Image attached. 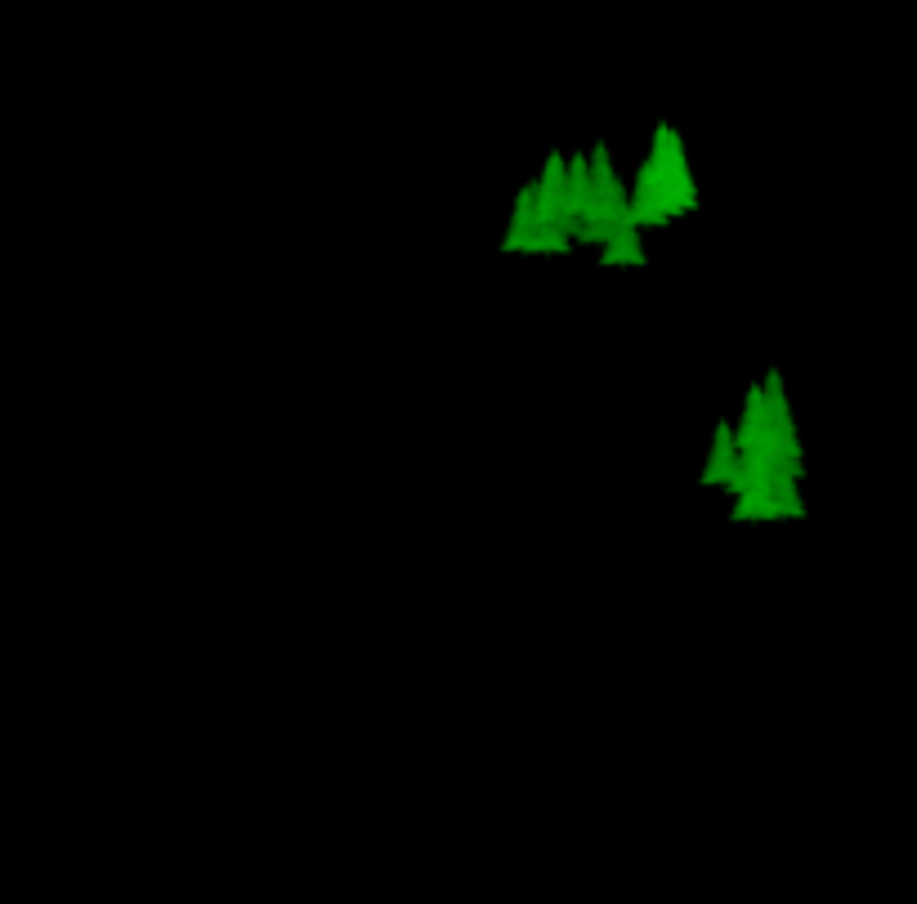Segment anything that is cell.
<instances>
[{
	"label": "cell",
	"instance_id": "cell-1",
	"mask_svg": "<svg viewBox=\"0 0 917 904\" xmlns=\"http://www.w3.org/2000/svg\"><path fill=\"white\" fill-rule=\"evenodd\" d=\"M734 466H739L734 426H730V421H721V426H716V439H712V453H708V466H703V484H708V488L725 484V479L734 475Z\"/></svg>",
	"mask_w": 917,
	"mask_h": 904
},
{
	"label": "cell",
	"instance_id": "cell-2",
	"mask_svg": "<svg viewBox=\"0 0 917 904\" xmlns=\"http://www.w3.org/2000/svg\"><path fill=\"white\" fill-rule=\"evenodd\" d=\"M599 264H650V255L641 246V229H618L614 237L604 242Z\"/></svg>",
	"mask_w": 917,
	"mask_h": 904
},
{
	"label": "cell",
	"instance_id": "cell-3",
	"mask_svg": "<svg viewBox=\"0 0 917 904\" xmlns=\"http://www.w3.org/2000/svg\"><path fill=\"white\" fill-rule=\"evenodd\" d=\"M537 224V188L533 184H524L519 188V197H515V220H510V233H524V229H533Z\"/></svg>",
	"mask_w": 917,
	"mask_h": 904
}]
</instances>
